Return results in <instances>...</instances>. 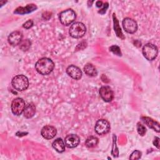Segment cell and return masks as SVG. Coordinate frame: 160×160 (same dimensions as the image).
<instances>
[{
	"label": "cell",
	"mask_w": 160,
	"mask_h": 160,
	"mask_svg": "<svg viewBox=\"0 0 160 160\" xmlns=\"http://www.w3.org/2000/svg\"><path fill=\"white\" fill-rule=\"evenodd\" d=\"M54 68L53 61L48 58L39 59L35 64L36 70L38 73L42 75H48L52 71Z\"/></svg>",
	"instance_id": "6da1fadb"
},
{
	"label": "cell",
	"mask_w": 160,
	"mask_h": 160,
	"mask_svg": "<svg viewBox=\"0 0 160 160\" xmlns=\"http://www.w3.org/2000/svg\"><path fill=\"white\" fill-rule=\"evenodd\" d=\"M11 84L14 89L18 91H23L29 86V80L26 76L22 74L15 76L11 81Z\"/></svg>",
	"instance_id": "7a4b0ae2"
},
{
	"label": "cell",
	"mask_w": 160,
	"mask_h": 160,
	"mask_svg": "<svg viewBox=\"0 0 160 160\" xmlns=\"http://www.w3.org/2000/svg\"><path fill=\"white\" fill-rule=\"evenodd\" d=\"M86 32V28L85 25L80 22L73 23L69 29V34L73 38H82L85 34Z\"/></svg>",
	"instance_id": "3957f363"
},
{
	"label": "cell",
	"mask_w": 160,
	"mask_h": 160,
	"mask_svg": "<svg viewBox=\"0 0 160 160\" xmlns=\"http://www.w3.org/2000/svg\"><path fill=\"white\" fill-rule=\"evenodd\" d=\"M76 15L72 9H68L60 12L59 19L61 23L64 26L70 25L76 19Z\"/></svg>",
	"instance_id": "277c9868"
},
{
	"label": "cell",
	"mask_w": 160,
	"mask_h": 160,
	"mask_svg": "<svg viewBox=\"0 0 160 160\" xmlns=\"http://www.w3.org/2000/svg\"><path fill=\"white\" fill-rule=\"evenodd\" d=\"M142 52L146 59L152 61L157 57L158 49L156 45L152 43H147L143 46Z\"/></svg>",
	"instance_id": "5b68a950"
},
{
	"label": "cell",
	"mask_w": 160,
	"mask_h": 160,
	"mask_svg": "<svg viewBox=\"0 0 160 160\" xmlns=\"http://www.w3.org/2000/svg\"><path fill=\"white\" fill-rule=\"evenodd\" d=\"M25 102L23 99L21 98H17L12 100L11 102V111L16 116L21 115L25 109Z\"/></svg>",
	"instance_id": "8992f818"
},
{
	"label": "cell",
	"mask_w": 160,
	"mask_h": 160,
	"mask_svg": "<svg viewBox=\"0 0 160 160\" xmlns=\"http://www.w3.org/2000/svg\"><path fill=\"white\" fill-rule=\"evenodd\" d=\"M111 126L109 121L106 119H99L94 126L96 132L99 135H104L109 132Z\"/></svg>",
	"instance_id": "52a82bcc"
},
{
	"label": "cell",
	"mask_w": 160,
	"mask_h": 160,
	"mask_svg": "<svg viewBox=\"0 0 160 160\" xmlns=\"http://www.w3.org/2000/svg\"><path fill=\"white\" fill-rule=\"evenodd\" d=\"M122 25L124 31L128 33H134L138 29L137 22L130 18H124L122 21Z\"/></svg>",
	"instance_id": "ba28073f"
},
{
	"label": "cell",
	"mask_w": 160,
	"mask_h": 160,
	"mask_svg": "<svg viewBox=\"0 0 160 160\" xmlns=\"http://www.w3.org/2000/svg\"><path fill=\"white\" fill-rule=\"evenodd\" d=\"M101 98L105 102H111L114 98V94L111 88L108 86H102L99 89Z\"/></svg>",
	"instance_id": "9c48e42d"
},
{
	"label": "cell",
	"mask_w": 160,
	"mask_h": 160,
	"mask_svg": "<svg viewBox=\"0 0 160 160\" xmlns=\"http://www.w3.org/2000/svg\"><path fill=\"white\" fill-rule=\"evenodd\" d=\"M41 134L46 139H51L56 136L57 130L54 126L47 125L41 129Z\"/></svg>",
	"instance_id": "30bf717a"
},
{
	"label": "cell",
	"mask_w": 160,
	"mask_h": 160,
	"mask_svg": "<svg viewBox=\"0 0 160 160\" xmlns=\"http://www.w3.org/2000/svg\"><path fill=\"white\" fill-rule=\"evenodd\" d=\"M79 137L74 134H69L64 139V143L66 146L69 148H73L76 147L79 144Z\"/></svg>",
	"instance_id": "8fae6325"
},
{
	"label": "cell",
	"mask_w": 160,
	"mask_h": 160,
	"mask_svg": "<svg viewBox=\"0 0 160 160\" xmlns=\"http://www.w3.org/2000/svg\"><path fill=\"white\" fill-rule=\"evenodd\" d=\"M67 74L72 79L79 80L81 78L82 73L80 68L74 65H70L66 69Z\"/></svg>",
	"instance_id": "7c38bea8"
},
{
	"label": "cell",
	"mask_w": 160,
	"mask_h": 160,
	"mask_svg": "<svg viewBox=\"0 0 160 160\" xmlns=\"http://www.w3.org/2000/svg\"><path fill=\"white\" fill-rule=\"evenodd\" d=\"M22 34L18 31L12 32L8 36V42L12 46H17L22 41Z\"/></svg>",
	"instance_id": "4fadbf2b"
},
{
	"label": "cell",
	"mask_w": 160,
	"mask_h": 160,
	"mask_svg": "<svg viewBox=\"0 0 160 160\" xmlns=\"http://www.w3.org/2000/svg\"><path fill=\"white\" fill-rule=\"evenodd\" d=\"M37 9V6L34 4H28L25 7H19L15 9L14 11V14H24L31 12Z\"/></svg>",
	"instance_id": "5bb4252c"
},
{
	"label": "cell",
	"mask_w": 160,
	"mask_h": 160,
	"mask_svg": "<svg viewBox=\"0 0 160 160\" xmlns=\"http://www.w3.org/2000/svg\"><path fill=\"white\" fill-rule=\"evenodd\" d=\"M143 122L150 128L153 129L156 132H159L160 131L159 124L157 121H154V119L149 118V117H142L141 118Z\"/></svg>",
	"instance_id": "9a60e30c"
},
{
	"label": "cell",
	"mask_w": 160,
	"mask_h": 160,
	"mask_svg": "<svg viewBox=\"0 0 160 160\" xmlns=\"http://www.w3.org/2000/svg\"><path fill=\"white\" fill-rule=\"evenodd\" d=\"M35 112H36V107L32 103H30L26 105L23 111L24 116L28 119L32 118L35 114Z\"/></svg>",
	"instance_id": "2e32d148"
},
{
	"label": "cell",
	"mask_w": 160,
	"mask_h": 160,
	"mask_svg": "<svg viewBox=\"0 0 160 160\" xmlns=\"http://www.w3.org/2000/svg\"><path fill=\"white\" fill-rule=\"evenodd\" d=\"M52 148L58 152H63L65 151V143L61 138L55 139L52 143Z\"/></svg>",
	"instance_id": "e0dca14e"
},
{
	"label": "cell",
	"mask_w": 160,
	"mask_h": 160,
	"mask_svg": "<svg viewBox=\"0 0 160 160\" xmlns=\"http://www.w3.org/2000/svg\"><path fill=\"white\" fill-rule=\"evenodd\" d=\"M84 72L89 76H96L98 74V71L96 68L90 63H87L84 67Z\"/></svg>",
	"instance_id": "ac0fdd59"
},
{
	"label": "cell",
	"mask_w": 160,
	"mask_h": 160,
	"mask_svg": "<svg viewBox=\"0 0 160 160\" xmlns=\"http://www.w3.org/2000/svg\"><path fill=\"white\" fill-rule=\"evenodd\" d=\"M112 18H113V22H114V31H115V32L116 33V35L119 38L124 39V37L123 36V34L122 33L121 28L119 26V22H118V19H117V18H116V17L114 14H113Z\"/></svg>",
	"instance_id": "d6986e66"
},
{
	"label": "cell",
	"mask_w": 160,
	"mask_h": 160,
	"mask_svg": "<svg viewBox=\"0 0 160 160\" xmlns=\"http://www.w3.org/2000/svg\"><path fill=\"white\" fill-rule=\"evenodd\" d=\"M98 143V139L95 136H89L85 142V145L88 148L95 147Z\"/></svg>",
	"instance_id": "ffe728a7"
},
{
	"label": "cell",
	"mask_w": 160,
	"mask_h": 160,
	"mask_svg": "<svg viewBox=\"0 0 160 160\" xmlns=\"http://www.w3.org/2000/svg\"><path fill=\"white\" fill-rule=\"evenodd\" d=\"M116 136L114 134L113 135V145H112V151H111V154H112V156L114 157H118V154H119V152H118V148L116 147Z\"/></svg>",
	"instance_id": "44dd1931"
},
{
	"label": "cell",
	"mask_w": 160,
	"mask_h": 160,
	"mask_svg": "<svg viewBox=\"0 0 160 160\" xmlns=\"http://www.w3.org/2000/svg\"><path fill=\"white\" fill-rule=\"evenodd\" d=\"M31 46V41L28 39L22 41L20 43V48L23 51L28 50Z\"/></svg>",
	"instance_id": "7402d4cb"
},
{
	"label": "cell",
	"mask_w": 160,
	"mask_h": 160,
	"mask_svg": "<svg viewBox=\"0 0 160 160\" xmlns=\"http://www.w3.org/2000/svg\"><path fill=\"white\" fill-rule=\"evenodd\" d=\"M137 131L140 136H142L146 134V129L142 124H141L140 122H138L137 124Z\"/></svg>",
	"instance_id": "603a6c76"
},
{
	"label": "cell",
	"mask_w": 160,
	"mask_h": 160,
	"mask_svg": "<svg viewBox=\"0 0 160 160\" xmlns=\"http://www.w3.org/2000/svg\"><path fill=\"white\" fill-rule=\"evenodd\" d=\"M109 50H110V51L113 52L114 54H116L119 56H121V55H122V53L121 52V49H120L119 47L116 45H113V46H111L109 48Z\"/></svg>",
	"instance_id": "cb8c5ba5"
},
{
	"label": "cell",
	"mask_w": 160,
	"mask_h": 160,
	"mask_svg": "<svg viewBox=\"0 0 160 160\" xmlns=\"http://www.w3.org/2000/svg\"><path fill=\"white\" fill-rule=\"evenodd\" d=\"M141 155H142V153L141 152H140L138 150H135L129 156V159H133V160H136V159H139L141 158Z\"/></svg>",
	"instance_id": "d4e9b609"
},
{
	"label": "cell",
	"mask_w": 160,
	"mask_h": 160,
	"mask_svg": "<svg viewBox=\"0 0 160 160\" xmlns=\"http://www.w3.org/2000/svg\"><path fill=\"white\" fill-rule=\"evenodd\" d=\"M33 26V21L32 19H29L28 21H27L26 22H25L23 24H22V27L25 29H29L30 28H31Z\"/></svg>",
	"instance_id": "484cf974"
},
{
	"label": "cell",
	"mask_w": 160,
	"mask_h": 160,
	"mask_svg": "<svg viewBox=\"0 0 160 160\" xmlns=\"http://www.w3.org/2000/svg\"><path fill=\"white\" fill-rule=\"evenodd\" d=\"M153 144L158 148H159V138L158 137H155L153 141Z\"/></svg>",
	"instance_id": "4316f807"
},
{
	"label": "cell",
	"mask_w": 160,
	"mask_h": 160,
	"mask_svg": "<svg viewBox=\"0 0 160 160\" xmlns=\"http://www.w3.org/2000/svg\"><path fill=\"white\" fill-rule=\"evenodd\" d=\"M108 2H106V3H104V7H103V8L102 9H101L99 11V13H101V14H104V13H105L106 12V9H108Z\"/></svg>",
	"instance_id": "83f0119b"
},
{
	"label": "cell",
	"mask_w": 160,
	"mask_h": 160,
	"mask_svg": "<svg viewBox=\"0 0 160 160\" xmlns=\"http://www.w3.org/2000/svg\"><path fill=\"white\" fill-rule=\"evenodd\" d=\"M96 5L98 8H100L101 6H102V1H98L96 2Z\"/></svg>",
	"instance_id": "f1b7e54d"
}]
</instances>
